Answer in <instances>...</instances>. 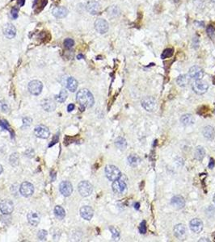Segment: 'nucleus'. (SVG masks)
Wrapping results in <instances>:
<instances>
[{
    "label": "nucleus",
    "mask_w": 215,
    "mask_h": 242,
    "mask_svg": "<svg viewBox=\"0 0 215 242\" xmlns=\"http://www.w3.org/2000/svg\"><path fill=\"white\" fill-rule=\"evenodd\" d=\"M76 99L83 109L85 108H91L95 103L93 95L87 89H82L78 91L76 95Z\"/></svg>",
    "instance_id": "1"
},
{
    "label": "nucleus",
    "mask_w": 215,
    "mask_h": 242,
    "mask_svg": "<svg viewBox=\"0 0 215 242\" xmlns=\"http://www.w3.org/2000/svg\"><path fill=\"white\" fill-rule=\"evenodd\" d=\"M106 176L110 181H116L121 177V173L120 170L115 166H107L105 168Z\"/></svg>",
    "instance_id": "2"
},
{
    "label": "nucleus",
    "mask_w": 215,
    "mask_h": 242,
    "mask_svg": "<svg viewBox=\"0 0 215 242\" xmlns=\"http://www.w3.org/2000/svg\"><path fill=\"white\" fill-rule=\"evenodd\" d=\"M78 190L81 195L83 196V197H86L92 193L93 187L89 182L82 181L78 184Z\"/></svg>",
    "instance_id": "3"
},
{
    "label": "nucleus",
    "mask_w": 215,
    "mask_h": 242,
    "mask_svg": "<svg viewBox=\"0 0 215 242\" xmlns=\"http://www.w3.org/2000/svg\"><path fill=\"white\" fill-rule=\"evenodd\" d=\"M192 90L194 91V92L198 94V95H202L204 93H205L208 90V84L206 82H204L203 80H196L195 82L192 83Z\"/></svg>",
    "instance_id": "4"
},
{
    "label": "nucleus",
    "mask_w": 215,
    "mask_h": 242,
    "mask_svg": "<svg viewBox=\"0 0 215 242\" xmlns=\"http://www.w3.org/2000/svg\"><path fill=\"white\" fill-rule=\"evenodd\" d=\"M28 91L33 95H40L43 89V84L38 80H33L28 83Z\"/></svg>",
    "instance_id": "5"
},
{
    "label": "nucleus",
    "mask_w": 215,
    "mask_h": 242,
    "mask_svg": "<svg viewBox=\"0 0 215 242\" xmlns=\"http://www.w3.org/2000/svg\"><path fill=\"white\" fill-rule=\"evenodd\" d=\"M188 76L190 77V78H192L195 81L200 80L204 76V71L201 68L197 66V65H194L189 69Z\"/></svg>",
    "instance_id": "6"
},
{
    "label": "nucleus",
    "mask_w": 215,
    "mask_h": 242,
    "mask_svg": "<svg viewBox=\"0 0 215 242\" xmlns=\"http://www.w3.org/2000/svg\"><path fill=\"white\" fill-rule=\"evenodd\" d=\"M19 192L23 197H29V196L32 195V194L34 193L33 185L28 182H24L22 183L19 187Z\"/></svg>",
    "instance_id": "7"
},
{
    "label": "nucleus",
    "mask_w": 215,
    "mask_h": 242,
    "mask_svg": "<svg viewBox=\"0 0 215 242\" xmlns=\"http://www.w3.org/2000/svg\"><path fill=\"white\" fill-rule=\"evenodd\" d=\"M112 187L114 193L117 194V195H120V194H123L124 192H125L127 185L125 182L123 181L122 179L119 178L116 180V181H113Z\"/></svg>",
    "instance_id": "8"
},
{
    "label": "nucleus",
    "mask_w": 215,
    "mask_h": 242,
    "mask_svg": "<svg viewBox=\"0 0 215 242\" xmlns=\"http://www.w3.org/2000/svg\"><path fill=\"white\" fill-rule=\"evenodd\" d=\"M14 210V204L11 200L4 199L0 203V211L4 215H9Z\"/></svg>",
    "instance_id": "9"
},
{
    "label": "nucleus",
    "mask_w": 215,
    "mask_h": 242,
    "mask_svg": "<svg viewBox=\"0 0 215 242\" xmlns=\"http://www.w3.org/2000/svg\"><path fill=\"white\" fill-rule=\"evenodd\" d=\"M34 133L36 137L41 138V139H47L50 135L49 129L44 125H38L34 129Z\"/></svg>",
    "instance_id": "10"
},
{
    "label": "nucleus",
    "mask_w": 215,
    "mask_h": 242,
    "mask_svg": "<svg viewBox=\"0 0 215 242\" xmlns=\"http://www.w3.org/2000/svg\"><path fill=\"white\" fill-rule=\"evenodd\" d=\"M59 190L62 195L65 196V197H68V196H70L72 194L73 187H72V184L70 182L63 181L61 182V184H60Z\"/></svg>",
    "instance_id": "11"
},
{
    "label": "nucleus",
    "mask_w": 215,
    "mask_h": 242,
    "mask_svg": "<svg viewBox=\"0 0 215 242\" xmlns=\"http://www.w3.org/2000/svg\"><path fill=\"white\" fill-rule=\"evenodd\" d=\"M95 27L99 33L105 34L108 30V23L105 19H98L95 22Z\"/></svg>",
    "instance_id": "12"
},
{
    "label": "nucleus",
    "mask_w": 215,
    "mask_h": 242,
    "mask_svg": "<svg viewBox=\"0 0 215 242\" xmlns=\"http://www.w3.org/2000/svg\"><path fill=\"white\" fill-rule=\"evenodd\" d=\"M190 228L193 232L200 233L203 229V223L200 219H193L190 221Z\"/></svg>",
    "instance_id": "13"
},
{
    "label": "nucleus",
    "mask_w": 215,
    "mask_h": 242,
    "mask_svg": "<svg viewBox=\"0 0 215 242\" xmlns=\"http://www.w3.org/2000/svg\"><path fill=\"white\" fill-rule=\"evenodd\" d=\"M3 33H4V36L8 39H12L13 37H15V34H16V29H15V26L11 23H6L3 27Z\"/></svg>",
    "instance_id": "14"
},
{
    "label": "nucleus",
    "mask_w": 215,
    "mask_h": 242,
    "mask_svg": "<svg viewBox=\"0 0 215 242\" xmlns=\"http://www.w3.org/2000/svg\"><path fill=\"white\" fill-rule=\"evenodd\" d=\"M80 215L82 218H83L86 220H91V218L93 217V215H94V211L91 207L84 206L81 207Z\"/></svg>",
    "instance_id": "15"
},
{
    "label": "nucleus",
    "mask_w": 215,
    "mask_h": 242,
    "mask_svg": "<svg viewBox=\"0 0 215 242\" xmlns=\"http://www.w3.org/2000/svg\"><path fill=\"white\" fill-rule=\"evenodd\" d=\"M142 107L148 112H153L155 108V100L152 97H147L142 100Z\"/></svg>",
    "instance_id": "16"
},
{
    "label": "nucleus",
    "mask_w": 215,
    "mask_h": 242,
    "mask_svg": "<svg viewBox=\"0 0 215 242\" xmlns=\"http://www.w3.org/2000/svg\"><path fill=\"white\" fill-rule=\"evenodd\" d=\"M171 203L175 208L176 209H181L183 208L184 205H185V201H184V199L180 195H176L174 196L172 199H171Z\"/></svg>",
    "instance_id": "17"
},
{
    "label": "nucleus",
    "mask_w": 215,
    "mask_h": 242,
    "mask_svg": "<svg viewBox=\"0 0 215 242\" xmlns=\"http://www.w3.org/2000/svg\"><path fill=\"white\" fill-rule=\"evenodd\" d=\"M27 220L32 226H36L40 221V215L36 211H31L27 214Z\"/></svg>",
    "instance_id": "18"
},
{
    "label": "nucleus",
    "mask_w": 215,
    "mask_h": 242,
    "mask_svg": "<svg viewBox=\"0 0 215 242\" xmlns=\"http://www.w3.org/2000/svg\"><path fill=\"white\" fill-rule=\"evenodd\" d=\"M41 106H42L43 109L48 112H53V111L56 109V103H54L53 100L49 99L43 100L42 103H41Z\"/></svg>",
    "instance_id": "19"
},
{
    "label": "nucleus",
    "mask_w": 215,
    "mask_h": 242,
    "mask_svg": "<svg viewBox=\"0 0 215 242\" xmlns=\"http://www.w3.org/2000/svg\"><path fill=\"white\" fill-rule=\"evenodd\" d=\"M68 11L67 9L64 7V6H56L53 10V16L58 19L64 18L67 15Z\"/></svg>",
    "instance_id": "20"
},
{
    "label": "nucleus",
    "mask_w": 215,
    "mask_h": 242,
    "mask_svg": "<svg viewBox=\"0 0 215 242\" xmlns=\"http://www.w3.org/2000/svg\"><path fill=\"white\" fill-rule=\"evenodd\" d=\"M86 10L91 15H96L99 11V3L95 1H91L86 5Z\"/></svg>",
    "instance_id": "21"
},
{
    "label": "nucleus",
    "mask_w": 215,
    "mask_h": 242,
    "mask_svg": "<svg viewBox=\"0 0 215 242\" xmlns=\"http://www.w3.org/2000/svg\"><path fill=\"white\" fill-rule=\"evenodd\" d=\"M174 232H175V236H177L179 239H182L186 235V228L183 224H177L174 228Z\"/></svg>",
    "instance_id": "22"
},
{
    "label": "nucleus",
    "mask_w": 215,
    "mask_h": 242,
    "mask_svg": "<svg viewBox=\"0 0 215 242\" xmlns=\"http://www.w3.org/2000/svg\"><path fill=\"white\" fill-rule=\"evenodd\" d=\"M66 87L71 92H74L78 88V82L74 78L70 77L66 81Z\"/></svg>",
    "instance_id": "23"
},
{
    "label": "nucleus",
    "mask_w": 215,
    "mask_h": 242,
    "mask_svg": "<svg viewBox=\"0 0 215 242\" xmlns=\"http://www.w3.org/2000/svg\"><path fill=\"white\" fill-rule=\"evenodd\" d=\"M203 135L205 138L209 140L213 139V137L215 136V132L213 127L211 126H206L204 127V130H203Z\"/></svg>",
    "instance_id": "24"
},
{
    "label": "nucleus",
    "mask_w": 215,
    "mask_h": 242,
    "mask_svg": "<svg viewBox=\"0 0 215 242\" xmlns=\"http://www.w3.org/2000/svg\"><path fill=\"white\" fill-rule=\"evenodd\" d=\"M180 121H181V123L183 125L189 126V125H192L194 123V118L192 115H190V114H185V115L182 116L181 119H180Z\"/></svg>",
    "instance_id": "25"
},
{
    "label": "nucleus",
    "mask_w": 215,
    "mask_h": 242,
    "mask_svg": "<svg viewBox=\"0 0 215 242\" xmlns=\"http://www.w3.org/2000/svg\"><path fill=\"white\" fill-rule=\"evenodd\" d=\"M190 77L188 75H179L176 79V82L179 86H186L189 83Z\"/></svg>",
    "instance_id": "26"
},
{
    "label": "nucleus",
    "mask_w": 215,
    "mask_h": 242,
    "mask_svg": "<svg viewBox=\"0 0 215 242\" xmlns=\"http://www.w3.org/2000/svg\"><path fill=\"white\" fill-rule=\"evenodd\" d=\"M195 158L196 159L199 161H201L204 158V155H205V151H204V148L201 146H197L195 150Z\"/></svg>",
    "instance_id": "27"
},
{
    "label": "nucleus",
    "mask_w": 215,
    "mask_h": 242,
    "mask_svg": "<svg viewBox=\"0 0 215 242\" xmlns=\"http://www.w3.org/2000/svg\"><path fill=\"white\" fill-rule=\"evenodd\" d=\"M54 214L57 218H58L59 219H62L65 215V210L62 207L56 206L54 208Z\"/></svg>",
    "instance_id": "28"
},
{
    "label": "nucleus",
    "mask_w": 215,
    "mask_h": 242,
    "mask_svg": "<svg viewBox=\"0 0 215 242\" xmlns=\"http://www.w3.org/2000/svg\"><path fill=\"white\" fill-rule=\"evenodd\" d=\"M128 162H129V164L132 166H136L137 165L139 164L140 162H141V158H139L137 155H130V156L128 158Z\"/></svg>",
    "instance_id": "29"
},
{
    "label": "nucleus",
    "mask_w": 215,
    "mask_h": 242,
    "mask_svg": "<svg viewBox=\"0 0 215 242\" xmlns=\"http://www.w3.org/2000/svg\"><path fill=\"white\" fill-rule=\"evenodd\" d=\"M115 145H116V147L121 150H125L127 146L126 141H125L123 137H118V138L116 140V141H115Z\"/></svg>",
    "instance_id": "30"
},
{
    "label": "nucleus",
    "mask_w": 215,
    "mask_h": 242,
    "mask_svg": "<svg viewBox=\"0 0 215 242\" xmlns=\"http://www.w3.org/2000/svg\"><path fill=\"white\" fill-rule=\"evenodd\" d=\"M67 96H68L67 92H66V91H65V90H64L63 89V90H61V91H60L59 95L56 96V100H57L58 103H64L65 100H66V99H67Z\"/></svg>",
    "instance_id": "31"
},
{
    "label": "nucleus",
    "mask_w": 215,
    "mask_h": 242,
    "mask_svg": "<svg viewBox=\"0 0 215 242\" xmlns=\"http://www.w3.org/2000/svg\"><path fill=\"white\" fill-rule=\"evenodd\" d=\"M10 163L13 166H16L19 164V157L16 154H11V156L10 157Z\"/></svg>",
    "instance_id": "32"
},
{
    "label": "nucleus",
    "mask_w": 215,
    "mask_h": 242,
    "mask_svg": "<svg viewBox=\"0 0 215 242\" xmlns=\"http://www.w3.org/2000/svg\"><path fill=\"white\" fill-rule=\"evenodd\" d=\"M48 232L45 230H40L37 233V237L40 240H45L47 238Z\"/></svg>",
    "instance_id": "33"
},
{
    "label": "nucleus",
    "mask_w": 215,
    "mask_h": 242,
    "mask_svg": "<svg viewBox=\"0 0 215 242\" xmlns=\"http://www.w3.org/2000/svg\"><path fill=\"white\" fill-rule=\"evenodd\" d=\"M173 54V49L172 48H167L163 51V53L162 54V59H165V58H167V57H171Z\"/></svg>",
    "instance_id": "34"
},
{
    "label": "nucleus",
    "mask_w": 215,
    "mask_h": 242,
    "mask_svg": "<svg viewBox=\"0 0 215 242\" xmlns=\"http://www.w3.org/2000/svg\"><path fill=\"white\" fill-rule=\"evenodd\" d=\"M63 44L64 46L66 48H70L74 46V41L72 40V39H70V38H66V39H65V40H64Z\"/></svg>",
    "instance_id": "35"
},
{
    "label": "nucleus",
    "mask_w": 215,
    "mask_h": 242,
    "mask_svg": "<svg viewBox=\"0 0 215 242\" xmlns=\"http://www.w3.org/2000/svg\"><path fill=\"white\" fill-rule=\"evenodd\" d=\"M0 110L3 113H7L9 112V107L5 101H0Z\"/></svg>",
    "instance_id": "36"
},
{
    "label": "nucleus",
    "mask_w": 215,
    "mask_h": 242,
    "mask_svg": "<svg viewBox=\"0 0 215 242\" xmlns=\"http://www.w3.org/2000/svg\"><path fill=\"white\" fill-rule=\"evenodd\" d=\"M0 126L2 127L4 130H8L11 133V129H10V126H9V124L6 122L5 120H0Z\"/></svg>",
    "instance_id": "37"
},
{
    "label": "nucleus",
    "mask_w": 215,
    "mask_h": 242,
    "mask_svg": "<svg viewBox=\"0 0 215 242\" xmlns=\"http://www.w3.org/2000/svg\"><path fill=\"white\" fill-rule=\"evenodd\" d=\"M206 32H207V34H208V36H209V37L213 38V36H214V33H215L214 27H213L212 25H209V27H207Z\"/></svg>",
    "instance_id": "38"
},
{
    "label": "nucleus",
    "mask_w": 215,
    "mask_h": 242,
    "mask_svg": "<svg viewBox=\"0 0 215 242\" xmlns=\"http://www.w3.org/2000/svg\"><path fill=\"white\" fill-rule=\"evenodd\" d=\"M139 232L140 233L144 234L146 232V226H145V221H142L141 224H140L139 226Z\"/></svg>",
    "instance_id": "39"
},
{
    "label": "nucleus",
    "mask_w": 215,
    "mask_h": 242,
    "mask_svg": "<svg viewBox=\"0 0 215 242\" xmlns=\"http://www.w3.org/2000/svg\"><path fill=\"white\" fill-rule=\"evenodd\" d=\"M11 16H12L13 19H17L18 15H19V10H18L16 7H14V8L11 9Z\"/></svg>",
    "instance_id": "40"
},
{
    "label": "nucleus",
    "mask_w": 215,
    "mask_h": 242,
    "mask_svg": "<svg viewBox=\"0 0 215 242\" xmlns=\"http://www.w3.org/2000/svg\"><path fill=\"white\" fill-rule=\"evenodd\" d=\"M110 230H111V231H112V236H113V238L118 237V236H119L118 232L116 231V230L115 229V228H110Z\"/></svg>",
    "instance_id": "41"
},
{
    "label": "nucleus",
    "mask_w": 215,
    "mask_h": 242,
    "mask_svg": "<svg viewBox=\"0 0 215 242\" xmlns=\"http://www.w3.org/2000/svg\"><path fill=\"white\" fill-rule=\"evenodd\" d=\"M214 166H215V162L213 161V158H210V162H209V168L213 169V167H214Z\"/></svg>",
    "instance_id": "42"
},
{
    "label": "nucleus",
    "mask_w": 215,
    "mask_h": 242,
    "mask_svg": "<svg viewBox=\"0 0 215 242\" xmlns=\"http://www.w3.org/2000/svg\"><path fill=\"white\" fill-rule=\"evenodd\" d=\"M74 108H75V107H74V104H72V103H70V104H69V105H68V107H67V111L69 112H72V111H73V110L74 109Z\"/></svg>",
    "instance_id": "43"
},
{
    "label": "nucleus",
    "mask_w": 215,
    "mask_h": 242,
    "mask_svg": "<svg viewBox=\"0 0 215 242\" xmlns=\"http://www.w3.org/2000/svg\"><path fill=\"white\" fill-rule=\"evenodd\" d=\"M17 2H18V4H19V6H23V5H24L25 0H18V1H17Z\"/></svg>",
    "instance_id": "44"
},
{
    "label": "nucleus",
    "mask_w": 215,
    "mask_h": 242,
    "mask_svg": "<svg viewBox=\"0 0 215 242\" xmlns=\"http://www.w3.org/2000/svg\"><path fill=\"white\" fill-rule=\"evenodd\" d=\"M2 171H3V169H2V166H1V165H0V174H2Z\"/></svg>",
    "instance_id": "45"
},
{
    "label": "nucleus",
    "mask_w": 215,
    "mask_h": 242,
    "mask_svg": "<svg viewBox=\"0 0 215 242\" xmlns=\"http://www.w3.org/2000/svg\"><path fill=\"white\" fill-rule=\"evenodd\" d=\"M135 208L136 209L139 208V203H136V204H135Z\"/></svg>",
    "instance_id": "46"
},
{
    "label": "nucleus",
    "mask_w": 215,
    "mask_h": 242,
    "mask_svg": "<svg viewBox=\"0 0 215 242\" xmlns=\"http://www.w3.org/2000/svg\"><path fill=\"white\" fill-rule=\"evenodd\" d=\"M81 57H82V55H81V54H80V55H78V59H81Z\"/></svg>",
    "instance_id": "47"
},
{
    "label": "nucleus",
    "mask_w": 215,
    "mask_h": 242,
    "mask_svg": "<svg viewBox=\"0 0 215 242\" xmlns=\"http://www.w3.org/2000/svg\"><path fill=\"white\" fill-rule=\"evenodd\" d=\"M213 202H214V203H215V195H214V196H213Z\"/></svg>",
    "instance_id": "48"
},
{
    "label": "nucleus",
    "mask_w": 215,
    "mask_h": 242,
    "mask_svg": "<svg viewBox=\"0 0 215 242\" xmlns=\"http://www.w3.org/2000/svg\"><path fill=\"white\" fill-rule=\"evenodd\" d=\"M212 2H215V0H212Z\"/></svg>",
    "instance_id": "49"
},
{
    "label": "nucleus",
    "mask_w": 215,
    "mask_h": 242,
    "mask_svg": "<svg viewBox=\"0 0 215 242\" xmlns=\"http://www.w3.org/2000/svg\"><path fill=\"white\" fill-rule=\"evenodd\" d=\"M178 1H179V0H175V2H178Z\"/></svg>",
    "instance_id": "50"
}]
</instances>
